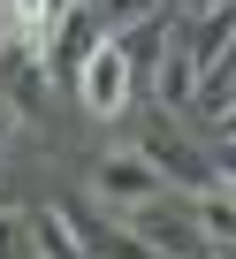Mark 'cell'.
<instances>
[{"instance_id":"1","label":"cell","mask_w":236,"mask_h":259,"mask_svg":"<svg viewBox=\"0 0 236 259\" xmlns=\"http://www.w3.org/2000/svg\"><path fill=\"white\" fill-rule=\"evenodd\" d=\"M91 198L107 213H137V206H160L168 198V176L145 160V153H99L91 160Z\"/></svg>"},{"instance_id":"2","label":"cell","mask_w":236,"mask_h":259,"mask_svg":"<svg viewBox=\"0 0 236 259\" xmlns=\"http://www.w3.org/2000/svg\"><path fill=\"white\" fill-rule=\"evenodd\" d=\"M46 46L31 38H0V99L16 107V122H46L54 114V76H46Z\"/></svg>"},{"instance_id":"3","label":"cell","mask_w":236,"mask_h":259,"mask_svg":"<svg viewBox=\"0 0 236 259\" xmlns=\"http://www.w3.org/2000/svg\"><path fill=\"white\" fill-rule=\"evenodd\" d=\"M160 176H168V191L175 198H198V191H213L221 176H213V153H206V138H175L168 122H153L145 130V145H137Z\"/></svg>"},{"instance_id":"4","label":"cell","mask_w":236,"mask_h":259,"mask_svg":"<svg viewBox=\"0 0 236 259\" xmlns=\"http://www.w3.org/2000/svg\"><path fill=\"white\" fill-rule=\"evenodd\" d=\"M122 221H130L160 259H213V244H206V229H198L191 206H168V198H160V206H137V213H122Z\"/></svg>"},{"instance_id":"5","label":"cell","mask_w":236,"mask_h":259,"mask_svg":"<svg viewBox=\"0 0 236 259\" xmlns=\"http://www.w3.org/2000/svg\"><path fill=\"white\" fill-rule=\"evenodd\" d=\"M228 46H236V0H213L198 16H175V54L191 61V76H206Z\"/></svg>"},{"instance_id":"6","label":"cell","mask_w":236,"mask_h":259,"mask_svg":"<svg viewBox=\"0 0 236 259\" xmlns=\"http://www.w3.org/2000/svg\"><path fill=\"white\" fill-rule=\"evenodd\" d=\"M130 92H137V76H130V61H122V46H114V38L76 69V99H84L99 122H107V114H122V107H130Z\"/></svg>"},{"instance_id":"7","label":"cell","mask_w":236,"mask_h":259,"mask_svg":"<svg viewBox=\"0 0 236 259\" xmlns=\"http://www.w3.org/2000/svg\"><path fill=\"white\" fill-rule=\"evenodd\" d=\"M61 213L76 221V236H84V251H91V259H160L130 221H107L99 206H61Z\"/></svg>"},{"instance_id":"8","label":"cell","mask_w":236,"mask_h":259,"mask_svg":"<svg viewBox=\"0 0 236 259\" xmlns=\"http://www.w3.org/2000/svg\"><path fill=\"white\" fill-rule=\"evenodd\" d=\"M191 107H198L206 122H221V114H236V46H228V54H221V61H213L206 76H198V99H191Z\"/></svg>"},{"instance_id":"9","label":"cell","mask_w":236,"mask_h":259,"mask_svg":"<svg viewBox=\"0 0 236 259\" xmlns=\"http://www.w3.org/2000/svg\"><path fill=\"white\" fill-rule=\"evenodd\" d=\"M206 153H213V176H221V183H236V138H221V130H213Z\"/></svg>"},{"instance_id":"10","label":"cell","mask_w":236,"mask_h":259,"mask_svg":"<svg viewBox=\"0 0 236 259\" xmlns=\"http://www.w3.org/2000/svg\"><path fill=\"white\" fill-rule=\"evenodd\" d=\"M16 130H23V122H16V107L0 99V153H8V138H16Z\"/></svg>"},{"instance_id":"11","label":"cell","mask_w":236,"mask_h":259,"mask_svg":"<svg viewBox=\"0 0 236 259\" xmlns=\"http://www.w3.org/2000/svg\"><path fill=\"white\" fill-rule=\"evenodd\" d=\"M0 229H16V221H8V213H0Z\"/></svg>"}]
</instances>
